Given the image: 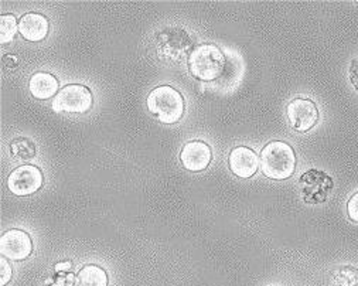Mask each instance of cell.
Returning <instances> with one entry per match:
<instances>
[{
  "instance_id": "1",
  "label": "cell",
  "mask_w": 358,
  "mask_h": 286,
  "mask_svg": "<svg viewBox=\"0 0 358 286\" xmlns=\"http://www.w3.org/2000/svg\"><path fill=\"white\" fill-rule=\"evenodd\" d=\"M261 171L268 179L285 180L289 179L296 170V155L290 145L273 141L261 152Z\"/></svg>"
},
{
  "instance_id": "2",
  "label": "cell",
  "mask_w": 358,
  "mask_h": 286,
  "mask_svg": "<svg viewBox=\"0 0 358 286\" xmlns=\"http://www.w3.org/2000/svg\"><path fill=\"white\" fill-rule=\"evenodd\" d=\"M148 109L159 122L173 125L183 117L185 99L176 88L170 85H160L149 94Z\"/></svg>"
},
{
  "instance_id": "3",
  "label": "cell",
  "mask_w": 358,
  "mask_h": 286,
  "mask_svg": "<svg viewBox=\"0 0 358 286\" xmlns=\"http://www.w3.org/2000/svg\"><path fill=\"white\" fill-rule=\"evenodd\" d=\"M189 70L200 81H214L224 74L225 55L214 44L197 45L189 55Z\"/></svg>"
},
{
  "instance_id": "4",
  "label": "cell",
  "mask_w": 358,
  "mask_h": 286,
  "mask_svg": "<svg viewBox=\"0 0 358 286\" xmlns=\"http://www.w3.org/2000/svg\"><path fill=\"white\" fill-rule=\"evenodd\" d=\"M91 91L80 84H71L59 90L52 99V110L57 113H87L92 108Z\"/></svg>"
},
{
  "instance_id": "5",
  "label": "cell",
  "mask_w": 358,
  "mask_h": 286,
  "mask_svg": "<svg viewBox=\"0 0 358 286\" xmlns=\"http://www.w3.org/2000/svg\"><path fill=\"white\" fill-rule=\"evenodd\" d=\"M41 170L33 164H23L15 169L8 178V189L19 197H27L43 187Z\"/></svg>"
},
{
  "instance_id": "6",
  "label": "cell",
  "mask_w": 358,
  "mask_h": 286,
  "mask_svg": "<svg viewBox=\"0 0 358 286\" xmlns=\"http://www.w3.org/2000/svg\"><path fill=\"white\" fill-rule=\"evenodd\" d=\"M287 120L296 132H308L319 121V109L312 99L296 98L287 105Z\"/></svg>"
},
{
  "instance_id": "7",
  "label": "cell",
  "mask_w": 358,
  "mask_h": 286,
  "mask_svg": "<svg viewBox=\"0 0 358 286\" xmlns=\"http://www.w3.org/2000/svg\"><path fill=\"white\" fill-rule=\"evenodd\" d=\"M33 241L23 230H9L0 238V252L2 257L12 261H23L31 255Z\"/></svg>"
},
{
  "instance_id": "8",
  "label": "cell",
  "mask_w": 358,
  "mask_h": 286,
  "mask_svg": "<svg viewBox=\"0 0 358 286\" xmlns=\"http://www.w3.org/2000/svg\"><path fill=\"white\" fill-rule=\"evenodd\" d=\"M228 163L232 173L241 179L252 178L261 166L258 155L252 149L245 146L235 148L229 153Z\"/></svg>"
},
{
  "instance_id": "9",
  "label": "cell",
  "mask_w": 358,
  "mask_h": 286,
  "mask_svg": "<svg viewBox=\"0 0 358 286\" xmlns=\"http://www.w3.org/2000/svg\"><path fill=\"white\" fill-rule=\"evenodd\" d=\"M180 160L185 169L197 173V171H203L210 166L213 160V152L206 142L192 141L182 149Z\"/></svg>"
},
{
  "instance_id": "10",
  "label": "cell",
  "mask_w": 358,
  "mask_h": 286,
  "mask_svg": "<svg viewBox=\"0 0 358 286\" xmlns=\"http://www.w3.org/2000/svg\"><path fill=\"white\" fill-rule=\"evenodd\" d=\"M301 185L303 186V196L308 203H320L326 200L331 189V179L322 171L310 170L301 179Z\"/></svg>"
},
{
  "instance_id": "11",
  "label": "cell",
  "mask_w": 358,
  "mask_h": 286,
  "mask_svg": "<svg viewBox=\"0 0 358 286\" xmlns=\"http://www.w3.org/2000/svg\"><path fill=\"white\" fill-rule=\"evenodd\" d=\"M19 33L27 41H41L48 34V20L40 13H26L19 22Z\"/></svg>"
},
{
  "instance_id": "12",
  "label": "cell",
  "mask_w": 358,
  "mask_h": 286,
  "mask_svg": "<svg viewBox=\"0 0 358 286\" xmlns=\"http://www.w3.org/2000/svg\"><path fill=\"white\" fill-rule=\"evenodd\" d=\"M30 94L37 99H50L58 94V81L50 73H36L29 83Z\"/></svg>"
},
{
  "instance_id": "13",
  "label": "cell",
  "mask_w": 358,
  "mask_h": 286,
  "mask_svg": "<svg viewBox=\"0 0 358 286\" xmlns=\"http://www.w3.org/2000/svg\"><path fill=\"white\" fill-rule=\"evenodd\" d=\"M78 286H108V275L98 265H85L77 276Z\"/></svg>"
},
{
  "instance_id": "14",
  "label": "cell",
  "mask_w": 358,
  "mask_h": 286,
  "mask_svg": "<svg viewBox=\"0 0 358 286\" xmlns=\"http://www.w3.org/2000/svg\"><path fill=\"white\" fill-rule=\"evenodd\" d=\"M10 152L15 159L26 162L36 156V146L30 139L17 138L10 143Z\"/></svg>"
},
{
  "instance_id": "15",
  "label": "cell",
  "mask_w": 358,
  "mask_h": 286,
  "mask_svg": "<svg viewBox=\"0 0 358 286\" xmlns=\"http://www.w3.org/2000/svg\"><path fill=\"white\" fill-rule=\"evenodd\" d=\"M19 31L17 19L13 15L0 16V43H10Z\"/></svg>"
},
{
  "instance_id": "16",
  "label": "cell",
  "mask_w": 358,
  "mask_h": 286,
  "mask_svg": "<svg viewBox=\"0 0 358 286\" xmlns=\"http://www.w3.org/2000/svg\"><path fill=\"white\" fill-rule=\"evenodd\" d=\"M334 283L337 286H358V269L343 266L334 273Z\"/></svg>"
},
{
  "instance_id": "17",
  "label": "cell",
  "mask_w": 358,
  "mask_h": 286,
  "mask_svg": "<svg viewBox=\"0 0 358 286\" xmlns=\"http://www.w3.org/2000/svg\"><path fill=\"white\" fill-rule=\"evenodd\" d=\"M12 279V266L8 262V258L2 257L0 259V286H5Z\"/></svg>"
},
{
  "instance_id": "18",
  "label": "cell",
  "mask_w": 358,
  "mask_h": 286,
  "mask_svg": "<svg viewBox=\"0 0 358 286\" xmlns=\"http://www.w3.org/2000/svg\"><path fill=\"white\" fill-rule=\"evenodd\" d=\"M347 214L350 220L358 222V193H355L347 203Z\"/></svg>"
},
{
  "instance_id": "19",
  "label": "cell",
  "mask_w": 358,
  "mask_h": 286,
  "mask_svg": "<svg viewBox=\"0 0 358 286\" xmlns=\"http://www.w3.org/2000/svg\"><path fill=\"white\" fill-rule=\"evenodd\" d=\"M348 77H350V81H351L352 87L358 91V57H357L355 60H352V63L350 66Z\"/></svg>"
},
{
  "instance_id": "20",
  "label": "cell",
  "mask_w": 358,
  "mask_h": 286,
  "mask_svg": "<svg viewBox=\"0 0 358 286\" xmlns=\"http://www.w3.org/2000/svg\"><path fill=\"white\" fill-rule=\"evenodd\" d=\"M71 266H73V264H71L70 261H67V262H59V264L55 265V271H57V272H59V271H69V269H71Z\"/></svg>"
}]
</instances>
